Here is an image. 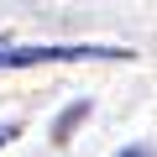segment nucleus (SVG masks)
<instances>
[{
  "label": "nucleus",
  "instance_id": "1",
  "mask_svg": "<svg viewBox=\"0 0 157 157\" xmlns=\"http://www.w3.org/2000/svg\"><path fill=\"white\" fill-rule=\"evenodd\" d=\"M136 58L131 47H100V42H47V47H6L0 42V68H47V63H121Z\"/></svg>",
  "mask_w": 157,
  "mask_h": 157
},
{
  "label": "nucleus",
  "instance_id": "2",
  "mask_svg": "<svg viewBox=\"0 0 157 157\" xmlns=\"http://www.w3.org/2000/svg\"><path fill=\"white\" fill-rule=\"evenodd\" d=\"M84 110H89V105H73V110H68V115H63V121H58V141H63V136H68V126H73V121H78V115H84Z\"/></svg>",
  "mask_w": 157,
  "mask_h": 157
},
{
  "label": "nucleus",
  "instance_id": "3",
  "mask_svg": "<svg viewBox=\"0 0 157 157\" xmlns=\"http://www.w3.org/2000/svg\"><path fill=\"white\" fill-rule=\"evenodd\" d=\"M121 157H157V152H152V147H126Z\"/></svg>",
  "mask_w": 157,
  "mask_h": 157
},
{
  "label": "nucleus",
  "instance_id": "4",
  "mask_svg": "<svg viewBox=\"0 0 157 157\" xmlns=\"http://www.w3.org/2000/svg\"><path fill=\"white\" fill-rule=\"evenodd\" d=\"M11 136H16V126H0V147H6V141H11Z\"/></svg>",
  "mask_w": 157,
  "mask_h": 157
}]
</instances>
